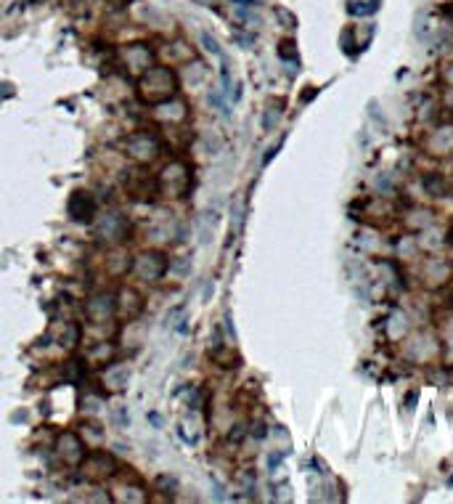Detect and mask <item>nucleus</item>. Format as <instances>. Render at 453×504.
<instances>
[{
    "label": "nucleus",
    "mask_w": 453,
    "mask_h": 504,
    "mask_svg": "<svg viewBox=\"0 0 453 504\" xmlns=\"http://www.w3.org/2000/svg\"><path fill=\"white\" fill-rule=\"evenodd\" d=\"M178 74L170 70V67H149V70L141 74L138 80V96L141 101L149 106L165 104L170 99L178 96Z\"/></svg>",
    "instance_id": "1"
},
{
    "label": "nucleus",
    "mask_w": 453,
    "mask_h": 504,
    "mask_svg": "<svg viewBox=\"0 0 453 504\" xmlns=\"http://www.w3.org/2000/svg\"><path fill=\"white\" fill-rule=\"evenodd\" d=\"M122 149L141 168L154 165L159 157L165 154V143H162V139L157 133H151V130H135V133H130L128 139L122 141Z\"/></svg>",
    "instance_id": "2"
},
{
    "label": "nucleus",
    "mask_w": 453,
    "mask_h": 504,
    "mask_svg": "<svg viewBox=\"0 0 453 504\" xmlns=\"http://www.w3.org/2000/svg\"><path fill=\"white\" fill-rule=\"evenodd\" d=\"M157 189L168 199L185 196L188 189H191V170H188V165L181 162V159H172L170 165H165L162 173L157 175Z\"/></svg>",
    "instance_id": "3"
},
{
    "label": "nucleus",
    "mask_w": 453,
    "mask_h": 504,
    "mask_svg": "<svg viewBox=\"0 0 453 504\" xmlns=\"http://www.w3.org/2000/svg\"><path fill=\"white\" fill-rule=\"evenodd\" d=\"M168 271H170V261L162 252H157V250L141 252L130 263V276L141 279V281H159Z\"/></svg>",
    "instance_id": "4"
},
{
    "label": "nucleus",
    "mask_w": 453,
    "mask_h": 504,
    "mask_svg": "<svg viewBox=\"0 0 453 504\" xmlns=\"http://www.w3.org/2000/svg\"><path fill=\"white\" fill-rule=\"evenodd\" d=\"M80 470H83L85 478L93 481V483H103V481L119 475L117 459L106 452H88L83 459V465H80Z\"/></svg>",
    "instance_id": "5"
},
{
    "label": "nucleus",
    "mask_w": 453,
    "mask_h": 504,
    "mask_svg": "<svg viewBox=\"0 0 453 504\" xmlns=\"http://www.w3.org/2000/svg\"><path fill=\"white\" fill-rule=\"evenodd\" d=\"M53 449H56L59 459H61L67 467H80L85 454H88V443H85L74 430H64V433L56 438V446H53Z\"/></svg>",
    "instance_id": "6"
},
{
    "label": "nucleus",
    "mask_w": 453,
    "mask_h": 504,
    "mask_svg": "<svg viewBox=\"0 0 453 504\" xmlns=\"http://www.w3.org/2000/svg\"><path fill=\"white\" fill-rule=\"evenodd\" d=\"M125 192L141 199V202H149L151 194H159L157 189V175H149L146 170H130L125 175Z\"/></svg>",
    "instance_id": "7"
},
{
    "label": "nucleus",
    "mask_w": 453,
    "mask_h": 504,
    "mask_svg": "<svg viewBox=\"0 0 453 504\" xmlns=\"http://www.w3.org/2000/svg\"><path fill=\"white\" fill-rule=\"evenodd\" d=\"M96 210H99V205L88 192H74L67 202V212L74 223H93Z\"/></svg>",
    "instance_id": "8"
},
{
    "label": "nucleus",
    "mask_w": 453,
    "mask_h": 504,
    "mask_svg": "<svg viewBox=\"0 0 453 504\" xmlns=\"http://www.w3.org/2000/svg\"><path fill=\"white\" fill-rule=\"evenodd\" d=\"M85 311H88V319L93 324H103L106 319L117 316V300H114V295L101 292V295H93L85 303Z\"/></svg>",
    "instance_id": "9"
},
{
    "label": "nucleus",
    "mask_w": 453,
    "mask_h": 504,
    "mask_svg": "<svg viewBox=\"0 0 453 504\" xmlns=\"http://www.w3.org/2000/svg\"><path fill=\"white\" fill-rule=\"evenodd\" d=\"M128 231H130V226H128L125 215H119V212H109V215H106V221L101 223L99 236H103V239H109V242L119 244V242H125Z\"/></svg>",
    "instance_id": "10"
},
{
    "label": "nucleus",
    "mask_w": 453,
    "mask_h": 504,
    "mask_svg": "<svg viewBox=\"0 0 453 504\" xmlns=\"http://www.w3.org/2000/svg\"><path fill=\"white\" fill-rule=\"evenodd\" d=\"M125 59H128L130 67H141L143 72L151 67V51H149V46H143V43L128 46V48H125Z\"/></svg>",
    "instance_id": "11"
},
{
    "label": "nucleus",
    "mask_w": 453,
    "mask_h": 504,
    "mask_svg": "<svg viewBox=\"0 0 453 504\" xmlns=\"http://www.w3.org/2000/svg\"><path fill=\"white\" fill-rule=\"evenodd\" d=\"M348 11H350L352 17H369L376 11V3H369V0H358V3H350L348 6Z\"/></svg>",
    "instance_id": "12"
},
{
    "label": "nucleus",
    "mask_w": 453,
    "mask_h": 504,
    "mask_svg": "<svg viewBox=\"0 0 453 504\" xmlns=\"http://www.w3.org/2000/svg\"><path fill=\"white\" fill-rule=\"evenodd\" d=\"M281 59H289V61H292V64H300V59H297V51H294V43H292V40H284V43H281Z\"/></svg>",
    "instance_id": "13"
},
{
    "label": "nucleus",
    "mask_w": 453,
    "mask_h": 504,
    "mask_svg": "<svg viewBox=\"0 0 453 504\" xmlns=\"http://www.w3.org/2000/svg\"><path fill=\"white\" fill-rule=\"evenodd\" d=\"M201 43L207 46V51H212V53H218V56H223V51H220V46H218V40H215V37H210L207 32H204V35H201Z\"/></svg>",
    "instance_id": "14"
},
{
    "label": "nucleus",
    "mask_w": 453,
    "mask_h": 504,
    "mask_svg": "<svg viewBox=\"0 0 453 504\" xmlns=\"http://www.w3.org/2000/svg\"><path fill=\"white\" fill-rule=\"evenodd\" d=\"M199 6H207V8H218V0H197Z\"/></svg>",
    "instance_id": "15"
}]
</instances>
